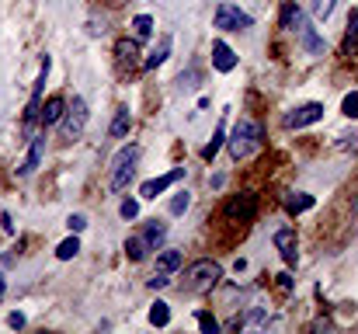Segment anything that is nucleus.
<instances>
[{"label":"nucleus","mask_w":358,"mask_h":334,"mask_svg":"<svg viewBox=\"0 0 358 334\" xmlns=\"http://www.w3.org/2000/svg\"><path fill=\"white\" fill-rule=\"evenodd\" d=\"M345 46L348 49L358 46V11H352V18H348V39H345Z\"/></svg>","instance_id":"c756f323"},{"label":"nucleus","mask_w":358,"mask_h":334,"mask_svg":"<svg viewBox=\"0 0 358 334\" xmlns=\"http://www.w3.org/2000/svg\"><path fill=\"white\" fill-rule=\"evenodd\" d=\"M188 206H192V195H188V192H178V195L171 199V213H174V216L188 213Z\"/></svg>","instance_id":"c85d7f7f"},{"label":"nucleus","mask_w":358,"mask_h":334,"mask_svg":"<svg viewBox=\"0 0 358 334\" xmlns=\"http://www.w3.org/2000/svg\"><path fill=\"white\" fill-rule=\"evenodd\" d=\"M129 129H132V111L122 105V109H115V118H112L108 132H112L115 139H125V136H129Z\"/></svg>","instance_id":"a211bd4d"},{"label":"nucleus","mask_w":358,"mask_h":334,"mask_svg":"<svg viewBox=\"0 0 358 334\" xmlns=\"http://www.w3.org/2000/svg\"><path fill=\"white\" fill-rule=\"evenodd\" d=\"M278 286H282V289H292V275L282 272V275H278Z\"/></svg>","instance_id":"e433bc0d"},{"label":"nucleus","mask_w":358,"mask_h":334,"mask_svg":"<svg viewBox=\"0 0 358 334\" xmlns=\"http://www.w3.org/2000/svg\"><path fill=\"white\" fill-rule=\"evenodd\" d=\"M213 67H216L220 74H234V70H237V53H234L223 39L213 42Z\"/></svg>","instance_id":"f8f14e48"},{"label":"nucleus","mask_w":358,"mask_h":334,"mask_svg":"<svg viewBox=\"0 0 358 334\" xmlns=\"http://www.w3.org/2000/svg\"><path fill=\"white\" fill-rule=\"evenodd\" d=\"M181 178H185V167H174V171H167V174H160V178H150V181L139 185V199H157V195H164L171 185H178Z\"/></svg>","instance_id":"1a4fd4ad"},{"label":"nucleus","mask_w":358,"mask_h":334,"mask_svg":"<svg viewBox=\"0 0 358 334\" xmlns=\"http://www.w3.org/2000/svg\"><path fill=\"white\" fill-rule=\"evenodd\" d=\"M181 265H185V254H181L178 247H164V251L157 254V272H160V275H174Z\"/></svg>","instance_id":"4468645a"},{"label":"nucleus","mask_w":358,"mask_h":334,"mask_svg":"<svg viewBox=\"0 0 358 334\" xmlns=\"http://www.w3.org/2000/svg\"><path fill=\"white\" fill-rule=\"evenodd\" d=\"M334 7H338V0H310V11H313L317 21H327L334 14Z\"/></svg>","instance_id":"a878e982"},{"label":"nucleus","mask_w":358,"mask_h":334,"mask_svg":"<svg viewBox=\"0 0 358 334\" xmlns=\"http://www.w3.org/2000/svg\"><path fill=\"white\" fill-rule=\"evenodd\" d=\"M261 143H264V129H261V122H254V118H240L237 125H234V132H230V139H227L234 160L250 157Z\"/></svg>","instance_id":"f03ea898"},{"label":"nucleus","mask_w":358,"mask_h":334,"mask_svg":"<svg viewBox=\"0 0 358 334\" xmlns=\"http://www.w3.org/2000/svg\"><path fill=\"white\" fill-rule=\"evenodd\" d=\"M299 18H303V7H299L296 0H285V4H282V11H278V28L292 32V28L299 25Z\"/></svg>","instance_id":"dca6fc26"},{"label":"nucleus","mask_w":358,"mask_h":334,"mask_svg":"<svg viewBox=\"0 0 358 334\" xmlns=\"http://www.w3.org/2000/svg\"><path fill=\"white\" fill-rule=\"evenodd\" d=\"M341 115H345V118H352V122L358 118V91H348V95H345V102H341Z\"/></svg>","instance_id":"bb28decb"},{"label":"nucleus","mask_w":358,"mask_h":334,"mask_svg":"<svg viewBox=\"0 0 358 334\" xmlns=\"http://www.w3.org/2000/svg\"><path fill=\"white\" fill-rule=\"evenodd\" d=\"M66 226H70V233H84V230H87V216H84V213H73V216L66 220Z\"/></svg>","instance_id":"2f4dec72"},{"label":"nucleus","mask_w":358,"mask_h":334,"mask_svg":"<svg viewBox=\"0 0 358 334\" xmlns=\"http://www.w3.org/2000/svg\"><path fill=\"white\" fill-rule=\"evenodd\" d=\"M150 251H153V247L146 244V237H143V233H132V237L125 240V258H129V261H143Z\"/></svg>","instance_id":"f3484780"},{"label":"nucleus","mask_w":358,"mask_h":334,"mask_svg":"<svg viewBox=\"0 0 358 334\" xmlns=\"http://www.w3.org/2000/svg\"><path fill=\"white\" fill-rule=\"evenodd\" d=\"M63 111H66V98H63V95H52L45 105H38V122L49 129V125H56V122L63 118Z\"/></svg>","instance_id":"ddd939ff"},{"label":"nucleus","mask_w":358,"mask_h":334,"mask_svg":"<svg viewBox=\"0 0 358 334\" xmlns=\"http://www.w3.org/2000/svg\"><path fill=\"white\" fill-rule=\"evenodd\" d=\"M275 251L282 254V261L289 265V268H296V261H299V240H296V230L292 226H282V230H275Z\"/></svg>","instance_id":"6e6552de"},{"label":"nucleus","mask_w":358,"mask_h":334,"mask_svg":"<svg viewBox=\"0 0 358 334\" xmlns=\"http://www.w3.org/2000/svg\"><path fill=\"white\" fill-rule=\"evenodd\" d=\"M195 81H199V74H195V70H188V77H185V74L178 77V84H181V88H195Z\"/></svg>","instance_id":"72a5a7b5"},{"label":"nucleus","mask_w":358,"mask_h":334,"mask_svg":"<svg viewBox=\"0 0 358 334\" xmlns=\"http://www.w3.org/2000/svg\"><path fill=\"white\" fill-rule=\"evenodd\" d=\"M87 102L84 98H73V105H66L63 111V118H59V136L66 139V143H73V139H80L84 136V129H87Z\"/></svg>","instance_id":"20e7f679"},{"label":"nucleus","mask_w":358,"mask_h":334,"mask_svg":"<svg viewBox=\"0 0 358 334\" xmlns=\"http://www.w3.org/2000/svg\"><path fill=\"white\" fill-rule=\"evenodd\" d=\"M146 286H150V289H153V293H157V289H164V286H171V275H160V272H153V275H150V282H146Z\"/></svg>","instance_id":"473e14b6"},{"label":"nucleus","mask_w":358,"mask_h":334,"mask_svg":"<svg viewBox=\"0 0 358 334\" xmlns=\"http://www.w3.org/2000/svg\"><path fill=\"white\" fill-rule=\"evenodd\" d=\"M119 213H122V220H136V216H139V202H136V199H125L119 206Z\"/></svg>","instance_id":"7c9ffc66"},{"label":"nucleus","mask_w":358,"mask_h":334,"mask_svg":"<svg viewBox=\"0 0 358 334\" xmlns=\"http://www.w3.org/2000/svg\"><path fill=\"white\" fill-rule=\"evenodd\" d=\"M213 25H216L220 32H247V28H254V18H250L247 11H240L237 4L223 0V4L216 7V14H213Z\"/></svg>","instance_id":"39448f33"},{"label":"nucleus","mask_w":358,"mask_h":334,"mask_svg":"<svg viewBox=\"0 0 358 334\" xmlns=\"http://www.w3.org/2000/svg\"><path fill=\"white\" fill-rule=\"evenodd\" d=\"M296 32V39H299V46L310 53V56H324L327 53V42H324V35L313 28V21H306V14L299 18V25L292 28Z\"/></svg>","instance_id":"0eeeda50"},{"label":"nucleus","mask_w":358,"mask_h":334,"mask_svg":"<svg viewBox=\"0 0 358 334\" xmlns=\"http://www.w3.org/2000/svg\"><path fill=\"white\" fill-rule=\"evenodd\" d=\"M150 324H153V328H167V324H171V307H167L164 300H157V303L150 307Z\"/></svg>","instance_id":"5701e85b"},{"label":"nucleus","mask_w":358,"mask_h":334,"mask_svg":"<svg viewBox=\"0 0 358 334\" xmlns=\"http://www.w3.org/2000/svg\"><path fill=\"white\" fill-rule=\"evenodd\" d=\"M320 118H324V105L320 102H306V105H296L292 111H285L282 125L285 129H306V125H313Z\"/></svg>","instance_id":"423d86ee"},{"label":"nucleus","mask_w":358,"mask_h":334,"mask_svg":"<svg viewBox=\"0 0 358 334\" xmlns=\"http://www.w3.org/2000/svg\"><path fill=\"white\" fill-rule=\"evenodd\" d=\"M42 153H45V132L31 136V146H28V157H24V164L17 167V178H28V174H35V167L42 164Z\"/></svg>","instance_id":"9b49d317"},{"label":"nucleus","mask_w":358,"mask_h":334,"mask_svg":"<svg viewBox=\"0 0 358 334\" xmlns=\"http://www.w3.org/2000/svg\"><path fill=\"white\" fill-rule=\"evenodd\" d=\"M115 56H119V63H125V67H136V56H139L136 39H119L115 42Z\"/></svg>","instance_id":"6ab92c4d"},{"label":"nucleus","mask_w":358,"mask_h":334,"mask_svg":"<svg viewBox=\"0 0 358 334\" xmlns=\"http://www.w3.org/2000/svg\"><path fill=\"white\" fill-rule=\"evenodd\" d=\"M0 223H3V230H7V233H14V223H10V213H3V216H0Z\"/></svg>","instance_id":"4c0bfd02"},{"label":"nucleus","mask_w":358,"mask_h":334,"mask_svg":"<svg viewBox=\"0 0 358 334\" xmlns=\"http://www.w3.org/2000/svg\"><path fill=\"white\" fill-rule=\"evenodd\" d=\"M341 150H358V132H355V136H348V139L341 143Z\"/></svg>","instance_id":"c9c22d12"},{"label":"nucleus","mask_w":358,"mask_h":334,"mask_svg":"<svg viewBox=\"0 0 358 334\" xmlns=\"http://www.w3.org/2000/svg\"><path fill=\"white\" fill-rule=\"evenodd\" d=\"M171 46H174V42H171V35H160V42L153 46V53L143 60V70H157V67H164V63H167V56H171Z\"/></svg>","instance_id":"2eb2a0df"},{"label":"nucleus","mask_w":358,"mask_h":334,"mask_svg":"<svg viewBox=\"0 0 358 334\" xmlns=\"http://www.w3.org/2000/svg\"><path fill=\"white\" fill-rule=\"evenodd\" d=\"M143 237H146V244L157 251L160 244H164V237H167V223H160V220H150L146 226H143Z\"/></svg>","instance_id":"aec40b11"},{"label":"nucleus","mask_w":358,"mask_h":334,"mask_svg":"<svg viewBox=\"0 0 358 334\" xmlns=\"http://www.w3.org/2000/svg\"><path fill=\"white\" fill-rule=\"evenodd\" d=\"M132 32H136V39H150L153 35V18L150 14H136L132 18Z\"/></svg>","instance_id":"393cba45"},{"label":"nucleus","mask_w":358,"mask_h":334,"mask_svg":"<svg viewBox=\"0 0 358 334\" xmlns=\"http://www.w3.org/2000/svg\"><path fill=\"white\" fill-rule=\"evenodd\" d=\"M223 139H227V129H223V122H220V125H216V132H213V143H206V146H202V160H216V153H220Z\"/></svg>","instance_id":"412c9836"},{"label":"nucleus","mask_w":358,"mask_h":334,"mask_svg":"<svg viewBox=\"0 0 358 334\" xmlns=\"http://www.w3.org/2000/svg\"><path fill=\"white\" fill-rule=\"evenodd\" d=\"M285 209H289V213H306V209H313V195H306V192H292V195L285 199Z\"/></svg>","instance_id":"4be33fe9"},{"label":"nucleus","mask_w":358,"mask_h":334,"mask_svg":"<svg viewBox=\"0 0 358 334\" xmlns=\"http://www.w3.org/2000/svg\"><path fill=\"white\" fill-rule=\"evenodd\" d=\"M7 324H10V328H24V314H17V310H14V314L7 317Z\"/></svg>","instance_id":"f704fd0d"},{"label":"nucleus","mask_w":358,"mask_h":334,"mask_svg":"<svg viewBox=\"0 0 358 334\" xmlns=\"http://www.w3.org/2000/svg\"><path fill=\"white\" fill-rule=\"evenodd\" d=\"M136 160H139V146H136V143H125L119 153H115V160H112V178H108L112 192H125V188H129L132 171H136Z\"/></svg>","instance_id":"7ed1b4c3"},{"label":"nucleus","mask_w":358,"mask_h":334,"mask_svg":"<svg viewBox=\"0 0 358 334\" xmlns=\"http://www.w3.org/2000/svg\"><path fill=\"white\" fill-rule=\"evenodd\" d=\"M227 216L230 220H240V223H250L257 216V195L254 192H240L227 202Z\"/></svg>","instance_id":"9d476101"},{"label":"nucleus","mask_w":358,"mask_h":334,"mask_svg":"<svg viewBox=\"0 0 358 334\" xmlns=\"http://www.w3.org/2000/svg\"><path fill=\"white\" fill-rule=\"evenodd\" d=\"M220 282H223V265L213 261V258H199V261H192L185 268L181 293H188V296H209Z\"/></svg>","instance_id":"f257e3e1"},{"label":"nucleus","mask_w":358,"mask_h":334,"mask_svg":"<svg viewBox=\"0 0 358 334\" xmlns=\"http://www.w3.org/2000/svg\"><path fill=\"white\" fill-rule=\"evenodd\" d=\"M77 254H80V240H77V233H73V237H66V240L56 247V258H59V261H73Z\"/></svg>","instance_id":"b1692460"},{"label":"nucleus","mask_w":358,"mask_h":334,"mask_svg":"<svg viewBox=\"0 0 358 334\" xmlns=\"http://www.w3.org/2000/svg\"><path fill=\"white\" fill-rule=\"evenodd\" d=\"M195 321H199V328H202L206 334H216V331H220V321H216L209 310H199V314H195Z\"/></svg>","instance_id":"cd10ccee"}]
</instances>
